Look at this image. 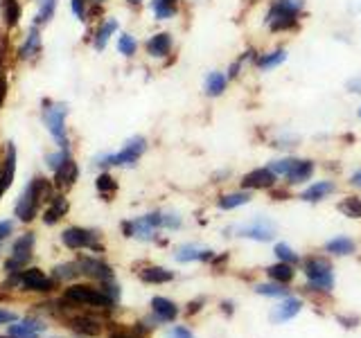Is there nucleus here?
Returning a JSON list of instances; mask_svg holds the SVG:
<instances>
[{
  "mask_svg": "<svg viewBox=\"0 0 361 338\" xmlns=\"http://www.w3.org/2000/svg\"><path fill=\"white\" fill-rule=\"evenodd\" d=\"M50 196V185H48V180L45 178H32L27 187L23 189V194L16 203V217L20 221H25L30 223L34 217H37V212H39V206H41V201L43 199H48ZM50 201V199H48Z\"/></svg>",
  "mask_w": 361,
  "mask_h": 338,
  "instance_id": "obj_1",
  "label": "nucleus"
},
{
  "mask_svg": "<svg viewBox=\"0 0 361 338\" xmlns=\"http://www.w3.org/2000/svg\"><path fill=\"white\" fill-rule=\"evenodd\" d=\"M66 115H68V106L66 104H50V101H45L43 122H45V127H48L50 135L54 138V142L59 144V149H68Z\"/></svg>",
  "mask_w": 361,
  "mask_h": 338,
  "instance_id": "obj_2",
  "label": "nucleus"
},
{
  "mask_svg": "<svg viewBox=\"0 0 361 338\" xmlns=\"http://www.w3.org/2000/svg\"><path fill=\"white\" fill-rule=\"evenodd\" d=\"M302 270L310 280V289L314 291H332V266L323 257H310L302 262Z\"/></svg>",
  "mask_w": 361,
  "mask_h": 338,
  "instance_id": "obj_3",
  "label": "nucleus"
},
{
  "mask_svg": "<svg viewBox=\"0 0 361 338\" xmlns=\"http://www.w3.org/2000/svg\"><path fill=\"white\" fill-rule=\"evenodd\" d=\"M147 149V140L142 138V135H135V138H131L127 144H124V149L118 151V154H111V156H102L97 158L99 167H124V165H135V161L145 154Z\"/></svg>",
  "mask_w": 361,
  "mask_h": 338,
  "instance_id": "obj_4",
  "label": "nucleus"
},
{
  "mask_svg": "<svg viewBox=\"0 0 361 338\" xmlns=\"http://www.w3.org/2000/svg\"><path fill=\"white\" fill-rule=\"evenodd\" d=\"M66 300H71L75 304H88V307H97V309H109L113 307V300L106 296L102 289H93L86 284H75L71 289H66L63 293Z\"/></svg>",
  "mask_w": 361,
  "mask_h": 338,
  "instance_id": "obj_5",
  "label": "nucleus"
},
{
  "mask_svg": "<svg viewBox=\"0 0 361 338\" xmlns=\"http://www.w3.org/2000/svg\"><path fill=\"white\" fill-rule=\"evenodd\" d=\"M32 251H34V234L25 232L23 237H18L14 248H11V257L5 262L7 273L14 275V273H18V270H23V266L30 262Z\"/></svg>",
  "mask_w": 361,
  "mask_h": 338,
  "instance_id": "obj_6",
  "label": "nucleus"
},
{
  "mask_svg": "<svg viewBox=\"0 0 361 338\" xmlns=\"http://www.w3.org/2000/svg\"><path fill=\"white\" fill-rule=\"evenodd\" d=\"M163 225V214L161 212H152L147 214L142 219H135V221H127L122 225L124 228V234L127 237H138V239H152L156 228H161Z\"/></svg>",
  "mask_w": 361,
  "mask_h": 338,
  "instance_id": "obj_7",
  "label": "nucleus"
},
{
  "mask_svg": "<svg viewBox=\"0 0 361 338\" xmlns=\"http://www.w3.org/2000/svg\"><path fill=\"white\" fill-rule=\"evenodd\" d=\"M276 232H278L276 223L267 217H257L251 223L237 228V234L240 237H248V239H255V242H271L276 237Z\"/></svg>",
  "mask_w": 361,
  "mask_h": 338,
  "instance_id": "obj_8",
  "label": "nucleus"
},
{
  "mask_svg": "<svg viewBox=\"0 0 361 338\" xmlns=\"http://www.w3.org/2000/svg\"><path fill=\"white\" fill-rule=\"evenodd\" d=\"M20 289L25 291H50L52 289V280L39 268H27V270H18L14 273V280Z\"/></svg>",
  "mask_w": 361,
  "mask_h": 338,
  "instance_id": "obj_9",
  "label": "nucleus"
},
{
  "mask_svg": "<svg viewBox=\"0 0 361 338\" xmlns=\"http://www.w3.org/2000/svg\"><path fill=\"white\" fill-rule=\"evenodd\" d=\"M61 239H63V244L68 246V248H99V244H97V234L93 232V230H86V228H68V230H63V234H61ZM102 251V248H99Z\"/></svg>",
  "mask_w": 361,
  "mask_h": 338,
  "instance_id": "obj_10",
  "label": "nucleus"
},
{
  "mask_svg": "<svg viewBox=\"0 0 361 338\" xmlns=\"http://www.w3.org/2000/svg\"><path fill=\"white\" fill-rule=\"evenodd\" d=\"M77 264H79V270H82V273L88 275V277L99 280V282L113 280V270H111V266L102 262V259H95V257H82Z\"/></svg>",
  "mask_w": 361,
  "mask_h": 338,
  "instance_id": "obj_11",
  "label": "nucleus"
},
{
  "mask_svg": "<svg viewBox=\"0 0 361 338\" xmlns=\"http://www.w3.org/2000/svg\"><path fill=\"white\" fill-rule=\"evenodd\" d=\"M274 183H276V174L271 172L269 167H257L242 178V185L248 189H264V187H271Z\"/></svg>",
  "mask_w": 361,
  "mask_h": 338,
  "instance_id": "obj_12",
  "label": "nucleus"
},
{
  "mask_svg": "<svg viewBox=\"0 0 361 338\" xmlns=\"http://www.w3.org/2000/svg\"><path fill=\"white\" fill-rule=\"evenodd\" d=\"M45 325L37 318H23L16 325H9V336L11 338H39L43 334Z\"/></svg>",
  "mask_w": 361,
  "mask_h": 338,
  "instance_id": "obj_13",
  "label": "nucleus"
},
{
  "mask_svg": "<svg viewBox=\"0 0 361 338\" xmlns=\"http://www.w3.org/2000/svg\"><path fill=\"white\" fill-rule=\"evenodd\" d=\"M14 174H16V146L14 144H7V158H5V165L0 169V196L5 194L9 189L11 180H14Z\"/></svg>",
  "mask_w": 361,
  "mask_h": 338,
  "instance_id": "obj_14",
  "label": "nucleus"
},
{
  "mask_svg": "<svg viewBox=\"0 0 361 338\" xmlns=\"http://www.w3.org/2000/svg\"><path fill=\"white\" fill-rule=\"evenodd\" d=\"M302 309V302L298 298H285L278 307L271 311V320L274 323H285V320H291L293 315L300 313Z\"/></svg>",
  "mask_w": 361,
  "mask_h": 338,
  "instance_id": "obj_15",
  "label": "nucleus"
},
{
  "mask_svg": "<svg viewBox=\"0 0 361 338\" xmlns=\"http://www.w3.org/2000/svg\"><path fill=\"white\" fill-rule=\"evenodd\" d=\"M20 59H34L37 54H41V37H39V25H32L25 41L20 45Z\"/></svg>",
  "mask_w": 361,
  "mask_h": 338,
  "instance_id": "obj_16",
  "label": "nucleus"
},
{
  "mask_svg": "<svg viewBox=\"0 0 361 338\" xmlns=\"http://www.w3.org/2000/svg\"><path fill=\"white\" fill-rule=\"evenodd\" d=\"M77 176H79V167H77V163H73L71 158H68V161L54 172V185L56 187H71L77 180Z\"/></svg>",
  "mask_w": 361,
  "mask_h": 338,
  "instance_id": "obj_17",
  "label": "nucleus"
},
{
  "mask_svg": "<svg viewBox=\"0 0 361 338\" xmlns=\"http://www.w3.org/2000/svg\"><path fill=\"white\" fill-rule=\"evenodd\" d=\"M152 309H154V315H156V320H161V323H167V320H174L176 318V304L172 300H167V298H161V296H156L152 300Z\"/></svg>",
  "mask_w": 361,
  "mask_h": 338,
  "instance_id": "obj_18",
  "label": "nucleus"
},
{
  "mask_svg": "<svg viewBox=\"0 0 361 338\" xmlns=\"http://www.w3.org/2000/svg\"><path fill=\"white\" fill-rule=\"evenodd\" d=\"M314 174V163L312 161H296V165L291 167V172L285 176L289 185H298V183H305V180H310Z\"/></svg>",
  "mask_w": 361,
  "mask_h": 338,
  "instance_id": "obj_19",
  "label": "nucleus"
},
{
  "mask_svg": "<svg viewBox=\"0 0 361 338\" xmlns=\"http://www.w3.org/2000/svg\"><path fill=\"white\" fill-rule=\"evenodd\" d=\"M208 259H212V251H206V248L183 246L176 251V262H208Z\"/></svg>",
  "mask_w": 361,
  "mask_h": 338,
  "instance_id": "obj_20",
  "label": "nucleus"
},
{
  "mask_svg": "<svg viewBox=\"0 0 361 338\" xmlns=\"http://www.w3.org/2000/svg\"><path fill=\"white\" fill-rule=\"evenodd\" d=\"M336 187H334V183H330V180H319V183H314L312 187H307L300 194V199L302 201H310V203H314V201H321V199H325L327 194H332Z\"/></svg>",
  "mask_w": 361,
  "mask_h": 338,
  "instance_id": "obj_21",
  "label": "nucleus"
},
{
  "mask_svg": "<svg viewBox=\"0 0 361 338\" xmlns=\"http://www.w3.org/2000/svg\"><path fill=\"white\" fill-rule=\"evenodd\" d=\"M66 212H68V201H66L61 194H59V196H52L48 210H45V214H43V221L48 223V225H52V223L59 221Z\"/></svg>",
  "mask_w": 361,
  "mask_h": 338,
  "instance_id": "obj_22",
  "label": "nucleus"
},
{
  "mask_svg": "<svg viewBox=\"0 0 361 338\" xmlns=\"http://www.w3.org/2000/svg\"><path fill=\"white\" fill-rule=\"evenodd\" d=\"M140 280L147 282V284H165V282L174 280V273L167 268H161V266H149L140 270Z\"/></svg>",
  "mask_w": 361,
  "mask_h": 338,
  "instance_id": "obj_23",
  "label": "nucleus"
},
{
  "mask_svg": "<svg viewBox=\"0 0 361 338\" xmlns=\"http://www.w3.org/2000/svg\"><path fill=\"white\" fill-rule=\"evenodd\" d=\"M169 48H172L169 34H156V37L147 41V52L152 56H165V54H169Z\"/></svg>",
  "mask_w": 361,
  "mask_h": 338,
  "instance_id": "obj_24",
  "label": "nucleus"
},
{
  "mask_svg": "<svg viewBox=\"0 0 361 338\" xmlns=\"http://www.w3.org/2000/svg\"><path fill=\"white\" fill-rule=\"evenodd\" d=\"M267 273H269L271 280L280 282V284H287V282L293 280V266L287 264V262H278V264H274V266H269V268H267Z\"/></svg>",
  "mask_w": 361,
  "mask_h": 338,
  "instance_id": "obj_25",
  "label": "nucleus"
},
{
  "mask_svg": "<svg viewBox=\"0 0 361 338\" xmlns=\"http://www.w3.org/2000/svg\"><path fill=\"white\" fill-rule=\"evenodd\" d=\"M325 251L332 255H350L355 253V242L348 239V237H336V239L325 244Z\"/></svg>",
  "mask_w": 361,
  "mask_h": 338,
  "instance_id": "obj_26",
  "label": "nucleus"
},
{
  "mask_svg": "<svg viewBox=\"0 0 361 338\" xmlns=\"http://www.w3.org/2000/svg\"><path fill=\"white\" fill-rule=\"evenodd\" d=\"M118 30V20L116 18H109L104 25L99 27V32L95 34V50H104L106 48V43H109V39L113 37V32Z\"/></svg>",
  "mask_w": 361,
  "mask_h": 338,
  "instance_id": "obj_27",
  "label": "nucleus"
},
{
  "mask_svg": "<svg viewBox=\"0 0 361 338\" xmlns=\"http://www.w3.org/2000/svg\"><path fill=\"white\" fill-rule=\"evenodd\" d=\"M248 201H251V194H248V192H235V194H226V196L219 199V208L221 210H233V208L246 206Z\"/></svg>",
  "mask_w": 361,
  "mask_h": 338,
  "instance_id": "obj_28",
  "label": "nucleus"
},
{
  "mask_svg": "<svg viewBox=\"0 0 361 338\" xmlns=\"http://www.w3.org/2000/svg\"><path fill=\"white\" fill-rule=\"evenodd\" d=\"M224 88H226V75L224 73H210L206 77V93L210 97H217L224 93Z\"/></svg>",
  "mask_w": 361,
  "mask_h": 338,
  "instance_id": "obj_29",
  "label": "nucleus"
},
{
  "mask_svg": "<svg viewBox=\"0 0 361 338\" xmlns=\"http://www.w3.org/2000/svg\"><path fill=\"white\" fill-rule=\"evenodd\" d=\"M73 330L79 332V334H84V336H97L99 334V325H97V320L82 315V318L73 320Z\"/></svg>",
  "mask_w": 361,
  "mask_h": 338,
  "instance_id": "obj_30",
  "label": "nucleus"
},
{
  "mask_svg": "<svg viewBox=\"0 0 361 338\" xmlns=\"http://www.w3.org/2000/svg\"><path fill=\"white\" fill-rule=\"evenodd\" d=\"M3 3V14H5V20L9 27H14L18 18H20V5L18 0H0Z\"/></svg>",
  "mask_w": 361,
  "mask_h": 338,
  "instance_id": "obj_31",
  "label": "nucleus"
},
{
  "mask_svg": "<svg viewBox=\"0 0 361 338\" xmlns=\"http://www.w3.org/2000/svg\"><path fill=\"white\" fill-rule=\"evenodd\" d=\"M54 9H56V0H39V14L34 25H45L54 16Z\"/></svg>",
  "mask_w": 361,
  "mask_h": 338,
  "instance_id": "obj_32",
  "label": "nucleus"
},
{
  "mask_svg": "<svg viewBox=\"0 0 361 338\" xmlns=\"http://www.w3.org/2000/svg\"><path fill=\"white\" fill-rule=\"evenodd\" d=\"M285 59H287V52H285V50H276V52H271V54L259 56V59H257V65L262 68V70H269V68L280 65Z\"/></svg>",
  "mask_w": 361,
  "mask_h": 338,
  "instance_id": "obj_33",
  "label": "nucleus"
},
{
  "mask_svg": "<svg viewBox=\"0 0 361 338\" xmlns=\"http://www.w3.org/2000/svg\"><path fill=\"white\" fill-rule=\"evenodd\" d=\"M82 270H79V264L77 262H71V264H59V266H54V277L56 280H75Z\"/></svg>",
  "mask_w": 361,
  "mask_h": 338,
  "instance_id": "obj_34",
  "label": "nucleus"
},
{
  "mask_svg": "<svg viewBox=\"0 0 361 338\" xmlns=\"http://www.w3.org/2000/svg\"><path fill=\"white\" fill-rule=\"evenodd\" d=\"M345 217H353V219H361V199H355V196H348L341 206H338Z\"/></svg>",
  "mask_w": 361,
  "mask_h": 338,
  "instance_id": "obj_35",
  "label": "nucleus"
},
{
  "mask_svg": "<svg viewBox=\"0 0 361 338\" xmlns=\"http://www.w3.org/2000/svg\"><path fill=\"white\" fill-rule=\"evenodd\" d=\"M255 291L259 293V296H269V298H285L287 296V289L280 284H257Z\"/></svg>",
  "mask_w": 361,
  "mask_h": 338,
  "instance_id": "obj_36",
  "label": "nucleus"
},
{
  "mask_svg": "<svg viewBox=\"0 0 361 338\" xmlns=\"http://www.w3.org/2000/svg\"><path fill=\"white\" fill-rule=\"evenodd\" d=\"M296 165V158H280V161H274L269 165V169L276 176H287L291 172V167Z\"/></svg>",
  "mask_w": 361,
  "mask_h": 338,
  "instance_id": "obj_37",
  "label": "nucleus"
},
{
  "mask_svg": "<svg viewBox=\"0 0 361 338\" xmlns=\"http://www.w3.org/2000/svg\"><path fill=\"white\" fill-rule=\"evenodd\" d=\"M97 192H99V194L102 196H104V199H109L111 194H113V192H116V180H113L109 174H102L99 178H97Z\"/></svg>",
  "mask_w": 361,
  "mask_h": 338,
  "instance_id": "obj_38",
  "label": "nucleus"
},
{
  "mask_svg": "<svg viewBox=\"0 0 361 338\" xmlns=\"http://www.w3.org/2000/svg\"><path fill=\"white\" fill-rule=\"evenodd\" d=\"M276 255H278L280 262H287V264H296L298 259H300L287 244H278V246H276Z\"/></svg>",
  "mask_w": 361,
  "mask_h": 338,
  "instance_id": "obj_39",
  "label": "nucleus"
},
{
  "mask_svg": "<svg viewBox=\"0 0 361 338\" xmlns=\"http://www.w3.org/2000/svg\"><path fill=\"white\" fill-rule=\"evenodd\" d=\"M152 9H154L156 18H161V20H165V18H169V16H174V7H172V5H167L165 0H154V3H152Z\"/></svg>",
  "mask_w": 361,
  "mask_h": 338,
  "instance_id": "obj_40",
  "label": "nucleus"
},
{
  "mask_svg": "<svg viewBox=\"0 0 361 338\" xmlns=\"http://www.w3.org/2000/svg\"><path fill=\"white\" fill-rule=\"evenodd\" d=\"M68 158H71V156H68V149H59L56 154H50L45 161H48V167L52 169V172H56V169H59L68 161Z\"/></svg>",
  "mask_w": 361,
  "mask_h": 338,
  "instance_id": "obj_41",
  "label": "nucleus"
},
{
  "mask_svg": "<svg viewBox=\"0 0 361 338\" xmlns=\"http://www.w3.org/2000/svg\"><path fill=\"white\" fill-rule=\"evenodd\" d=\"M118 50L124 56H131L135 52V41H133V37H129V34H122L120 41H118Z\"/></svg>",
  "mask_w": 361,
  "mask_h": 338,
  "instance_id": "obj_42",
  "label": "nucleus"
},
{
  "mask_svg": "<svg viewBox=\"0 0 361 338\" xmlns=\"http://www.w3.org/2000/svg\"><path fill=\"white\" fill-rule=\"evenodd\" d=\"M102 291L106 293V296L113 300V304H116L120 300V287L116 284L113 280H106V282H102Z\"/></svg>",
  "mask_w": 361,
  "mask_h": 338,
  "instance_id": "obj_43",
  "label": "nucleus"
},
{
  "mask_svg": "<svg viewBox=\"0 0 361 338\" xmlns=\"http://www.w3.org/2000/svg\"><path fill=\"white\" fill-rule=\"evenodd\" d=\"M276 5H280L282 9L291 11V14H298L305 3H302V0H276Z\"/></svg>",
  "mask_w": 361,
  "mask_h": 338,
  "instance_id": "obj_44",
  "label": "nucleus"
},
{
  "mask_svg": "<svg viewBox=\"0 0 361 338\" xmlns=\"http://www.w3.org/2000/svg\"><path fill=\"white\" fill-rule=\"evenodd\" d=\"M163 228H169V230L180 228V217H178V214H163Z\"/></svg>",
  "mask_w": 361,
  "mask_h": 338,
  "instance_id": "obj_45",
  "label": "nucleus"
},
{
  "mask_svg": "<svg viewBox=\"0 0 361 338\" xmlns=\"http://www.w3.org/2000/svg\"><path fill=\"white\" fill-rule=\"evenodd\" d=\"M73 14L77 16V20H86V9H84V0H71Z\"/></svg>",
  "mask_w": 361,
  "mask_h": 338,
  "instance_id": "obj_46",
  "label": "nucleus"
},
{
  "mask_svg": "<svg viewBox=\"0 0 361 338\" xmlns=\"http://www.w3.org/2000/svg\"><path fill=\"white\" fill-rule=\"evenodd\" d=\"M167 336H169V338H195V336H192V332L185 330V327H172Z\"/></svg>",
  "mask_w": 361,
  "mask_h": 338,
  "instance_id": "obj_47",
  "label": "nucleus"
},
{
  "mask_svg": "<svg viewBox=\"0 0 361 338\" xmlns=\"http://www.w3.org/2000/svg\"><path fill=\"white\" fill-rule=\"evenodd\" d=\"M14 320H16V313L0 309V325H9V323H14Z\"/></svg>",
  "mask_w": 361,
  "mask_h": 338,
  "instance_id": "obj_48",
  "label": "nucleus"
},
{
  "mask_svg": "<svg viewBox=\"0 0 361 338\" xmlns=\"http://www.w3.org/2000/svg\"><path fill=\"white\" fill-rule=\"evenodd\" d=\"M11 228H14V223L11 221H0V242H3L5 237L11 232Z\"/></svg>",
  "mask_w": 361,
  "mask_h": 338,
  "instance_id": "obj_49",
  "label": "nucleus"
},
{
  "mask_svg": "<svg viewBox=\"0 0 361 338\" xmlns=\"http://www.w3.org/2000/svg\"><path fill=\"white\" fill-rule=\"evenodd\" d=\"M348 88L353 90V93H361V75L355 77V79H350V82H348Z\"/></svg>",
  "mask_w": 361,
  "mask_h": 338,
  "instance_id": "obj_50",
  "label": "nucleus"
},
{
  "mask_svg": "<svg viewBox=\"0 0 361 338\" xmlns=\"http://www.w3.org/2000/svg\"><path fill=\"white\" fill-rule=\"evenodd\" d=\"M350 183L357 185V187H361V169H357V172L353 174V178H350Z\"/></svg>",
  "mask_w": 361,
  "mask_h": 338,
  "instance_id": "obj_51",
  "label": "nucleus"
},
{
  "mask_svg": "<svg viewBox=\"0 0 361 338\" xmlns=\"http://www.w3.org/2000/svg\"><path fill=\"white\" fill-rule=\"evenodd\" d=\"M111 338H133V336H129V334H118V336H111Z\"/></svg>",
  "mask_w": 361,
  "mask_h": 338,
  "instance_id": "obj_52",
  "label": "nucleus"
},
{
  "mask_svg": "<svg viewBox=\"0 0 361 338\" xmlns=\"http://www.w3.org/2000/svg\"><path fill=\"white\" fill-rule=\"evenodd\" d=\"M129 3H131V5H135V7H138V5L142 3V0H129Z\"/></svg>",
  "mask_w": 361,
  "mask_h": 338,
  "instance_id": "obj_53",
  "label": "nucleus"
},
{
  "mask_svg": "<svg viewBox=\"0 0 361 338\" xmlns=\"http://www.w3.org/2000/svg\"><path fill=\"white\" fill-rule=\"evenodd\" d=\"M165 3H167V5H172V7H174V3H176V0H165Z\"/></svg>",
  "mask_w": 361,
  "mask_h": 338,
  "instance_id": "obj_54",
  "label": "nucleus"
},
{
  "mask_svg": "<svg viewBox=\"0 0 361 338\" xmlns=\"http://www.w3.org/2000/svg\"><path fill=\"white\" fill-rule=\"evenodd\" d=\"M95 3H104V0H95Z\"/></svg>",
  "mask_w": 361,
  "mask_h": 338,
  "instance_id": "obj_55",
  "label": "nucleus"
},
{
  "mask_svg": "<svg viewBox=\"0 0 361 338\" xmlns=\"http://www.w3.org/2000/svg\"><path fill=\"white\" fill-rule=\"evenodd\" d=\"M359 118H361V111H359Z\"/></svg>",
  "mask_w": 361,
  "mask_h": 338,
  "instance_id": "obj_56",
  "label": "nucleus"
}]
</instances>
